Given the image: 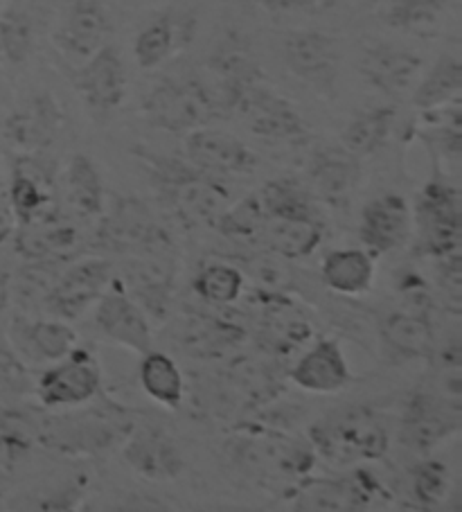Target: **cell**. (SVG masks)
<instances>
[{"instance_id":"obj_28","label":"cell","mask_w":462,"mask_h":512,"mask_svg":"<svg viewBox=\"0 0 462 512\" xmlns=\"http://www.w3.org/2000/svg\"><path fill=\"white\" fill-rule=\"evenodd\" d=\"M395 118V107H375L357 113L343 129V147L357 158L377 154L381 147H386L390 134H393Z\"/></svg>"},{"instance_id":"obj_5","label":"cell","mask_w":462,"mask_h":512,"mask_svg":"<svg viewBox=\"0 0 462 512\" xmlns=\"http://www.w3.org/2000/svg\"><path fill=\"white\" fill-rule=\"evenodd\" d=\"M282 59L293 77L334 100L341 73V46L334 37L318 30L289 32L282 41Z\"/></svg>"},{"instance_id":"obj_41","label":"cell","mask_w":462,"mask_h":512,"mask_svg":"<svg viewBox=\"0 0 462 512\" xmlns=\"http://www.w3.org/2000/svg\"><path fill=\"white\" fill-rule=\"evenodd\" d=\"M246 276L255 282V287L262 289V294H282L293 280L287 262H284L282 255L273 251L253 255L246 262Z\"/></svg>"},{"instance_id":"obj_39","label":"cell","mask_w":462,"mask_h":512,"mask_svg":"<svg viewBox=\"0 0 462 512\" xmlns=\"http://www.w3.org/2000/svg\"><path fill=\"white\" fill-rule=\"evenodd\" d=\"M269 217H312L309 194L293 181H271L257 194Z\"/></svg>"},{"instance_id":"obj_6","label":"cell","mask_w":462,"mask_h":512,"mask_svg":"<svg viewBox=\"0 0 462 512\" xmlns=\"http://www.w3.org/2000/svg\"><path fill=\"white\" fill-rule=\"evenodd\" d=\"M233 113L244 120L251 134L266 140H300L307 136V122L298 109L262 82L246 86L237 95Z\"/></svg>"},{"instance_id":"obj_35","label":"cell","mask_w":462,"mask_h":512,"mask_svg":"<svg viewBox=\"0 0 462 512\" xmlns=\"http://www.w3.org/2000/svg\"><path fill=\"white\" fill-rule=\"evenodd\" d=\"M264 332L278 350L296 348L309 337V323L296 307L289 305L282 294L275 296V305H269L264 312Z\"/></svg>"},{"instance_id":"obj_34","label":"cell","mask_w":462,"mask_h":512,"mask_svg":"<svg viewBox=\"0 0 462 512\" xmlns=\"http://www.w3.org/2000/svg\"><path fill=\"white\" fill-rule=\"evenodd\" d=\"M34 50V23L21 7L0 10V57L14 66L30 59Z\"/></svg>"},{"instance_id":"obj_30","label":"cell","mask_w":462,"mask_h":512,"mask_svg":"<svg viewBox=\"0 0 462 512\" xmlns=\"http://www.w3.org/2000/svg\"><path fill=\"white\" fill-rule=\"evenodd\" d=\"M140 386L151 400L167 409H179L183 402V375L176 361L165 352L149 350L140 361Z\"/></svg>"},{"instance_id":"obj_43","label":"cell","mask_w":462,"mask_h":512,"mask_svg":"<svg viewBox=\"0 0 462 512\" xmlns=\"http://www.w3.org/2000/svg\"><path fill=\"white\" fill-rule=\"evenodd\" d=\"M233 375L239 388L246 391L248 395L260 397L262 393L266 395L273 388V377L266 373V368L255 364V361H239V364L233 368Z\"/></svg>"},{"instance_id":"obj_13","label":"cell","mask_w":462,"mask_h":512,"mask_svg":"<svg viewBox=\"0 0 462 512\" xmlns=\"http://www.w3.org/2000/svg\"><path fill=\"white\" fill-rule=\"evenodd\" d=\"M379 492L375 479L363 481V474H357L350 479L300 481L291 492V501L296 510L352 512L370 508Z\"/></svg>"},{"instance_id":"obj_42","label":"cell","mask_w":462,"mask_h":512,"mask_svg":"<svg viewBox=\"0 0 462 512\" xmlns=\"http://www.w3.org/2000/svg\"><path fill=\"white\" fill-rule=\"evenodd\" d=\"M447 467L435 461L422 463L413 472V497L422 503V506H433V503H440L447 494Z\"/></svg>"},{"instance_id":"obj_2","label":"cell","mask_w":462,"mask_h":512,"mask_svg":"<svg viewBox=\"0 0 462 512\" xmlns=\"http://www.w3.org/2000/svg\"><path fill=\"white\" fill-rule=\"evenodd\" d=\"M151 127L170 134H190L221 118L210 88L201 79H161L142 100Z\"/></svg>"},{"instance_id":"obj_46","label":"cell","mask_w":462,"mask_h":512,"mask_svg":"<svg viewBox=\"0 0 462 512\" xmlns=\"http://www.w3.org/2000/svg\"><path fill=\"white\" fill-rule=\"evenodd\" d=\"M0 10H3V0H0Z\"/></svg>"},{"instance_id":"obj_4","label":"cell","mask_w":462,"mask_h":512,"mask_svg":"<svg viewBox=\"0 0 462 512\" xmlns=\"http://www.w3.org/2000/svg\"><path fill=\"white\" fill-rule=\"evenodd\" d=\"M235 461L248 472L278 479H300L312 470L314 454L298 440L273 429L239 431L233 443Z\"/></svg>"},{"instance_id":"obj_14","label":"cell","mask_w":462,"mask_h":512,"mask_svg":"<svg viewBox=\"0 0 462 512\" xmlns=\"http://www.w3.org/2000/svg\"><path fill=\"white\" fill-rule=\"evenodd\" d=\"M52 199H55L52 167L43 163L39 154H21L14 161L10 192H7L14 217L19 219L21 226L48 217L55 213Z\"/></svg>"},{"instance_id":"obj_31","label":"cell","mask_w":462,"mask_h":512,"mask_svg":"<svg viewBox=\"0 0 462 512\" xmlns=\"http://www.w3.org/2000/svg\"><path fill=\"white\" fill-rule=\"evenodd\" d=\"M458 420L449 416L433 404L431 397H415L413 404L406 411L404 422V440L417 452H429L440 440L447 438L451 431H456Z\"/></svg>"},{"instance_id":"obj_32","label":"cell","mask_w":462,"mask_h":512,"mask_svg":"<svg viewBox=\"0 0 462 512\" xmlns=\"http://www.w3.org/2000/svg\"><path fill=\"white\" fill-rule=\"evenodd\" d=\"M244 330L221 319H190L183 330V346L199 359H215L239 346Z\"/></svg>"},{"instance_id":"obj_1","label":"cell","mask_w":462,"mask_h":512,"mask_svg":"<svg viewBox=\"0 0 462 512\" xmlns=\"http://www.w3.org/2000/svg\"><path fill=\"white\" fill-rule=\"evenodd\" d=\"M309 438L316 452L334 465L372 463L388 452V431L375 413L361 406L318 420Z\"/></svg>"},{"instance_id":"obj_7","label":"cell","mask_w":462,"mask_h":512,"mask_svg":"<svg viewBox=\"0 0 462 512\" xmlns=\"http://www.w3.org/2000/svg\"><path fill=\"white\" fill-rule=\"evenodd\" d=\"M73 86L93 116L106 118L113 113L127 97V68L118 50L104 43L75 70Z\"/></svg>"},{"instance_id":"obj_12","label":"cell","mask_w":462,"mask_h":512,"mask_svg":"<svg viewBox=\"0 0 462 512\" xmlns=\"http://www.w3.org/2000/svg\"><path fill=\"white\" fill-rule=\"evenodd\" d=\"M424 68L422 57L413 50L375 43L363 50L359 70L370 86L390 100H402L413 91Z\"/></svg>"},{"instance_id":"obj_36","label":"cell","mask_w":462,"mask_h":512,"mask_svg":"<svg viewBox=\"0 0 462 512\" xmlns=\"http://www.w3.org/2000/svg\"><path fill=\"white\" fill-rule=\"evenodd\" d=\"M194 291L215 305H230L242 296L244 291V273L230 264H206L194 278Z\"/></svg>"},{"instance_id":"obj_18","label":"cell","mask_w":462,"mask_h":512,"mask_svg":"<svg viewBox=\"0 0 462 512\" xmlns=\"http://www.w3.org/2000/svg\"><path fill=\"white\" fill-rule=\"evenodd\" d=\"M122 456L133 472L151 481L176 479L183 470L179 447L158 427H140L131 431Z\"/></svg>"},{"instance_id":"obj_21","label":"cell","mask_w":462,"mask_h":512,"mask_svg":"<svg viewBox=\"0 0 462 512\" xmlns=\"http://www.w3.org/2000/svg\"><path fill=\"white\" fill-rule=\"evenodd\" d=\"M133 296L145 307L151 316L163 319L170 310V300L174 294V267L170 260H165L163 251L145 253L127 264L124 269Z\"/></svg>"},{"instance_id":"obj_20","label":"cell","mask_w":462,"mask_h":512,"mask_svg":"<svg viewBox=\"0 0 462 512\" xmlns=\"http://www.w3.org/2000/svg\"><path fill=\"white\" fill-rule=\"evenodd\" d=\"M350 368L343 357L339 341L321 339L298 359L291 368V379L302 391L309 393H336L350 382Z\"/></svg>"},{"instance_id":"obj_45","label":"cell","mask_w":462,"mask_h":512,"mask_svg":"<svg viewBox=\"0 0 462 512\" xmlns=\"http://www.w3.org/2000/svg\"><path fill=\"white\" fill-rule=\"evenodd\" d=\"M12 224L14 213L10 208V201H3V194H0V240H5V237L12 233Z\"/></svg>"},{"instance_id":"obj_9","label":"cell","mask_w":462,"mask_h":512,"mask_svg":"<svg viewBox=\"0 0 462 512\" xmlns=\"http://www.w3.org/2000/svg\"><path fill=\"white\" fill-rule=\"evenodd\" d=\"M102 375L88 352L73 350L59 359L55 368H48L37 384V395L48 409H73L82 406L100 393Z\"/></svg>"},{"instance_id":"obj_33","label":"cell","mask_w":462,"mask_h":512,"mask_svg":"<svg viewBox=\"0 0 462 512\" xmlns=\"http://www.w3.org/2000/svg\"><path fill=\"white\" fill-rule=\"evenodd\" d=\"M183 34L181 21H176L172 14H161L158 19L145 25L136 37V43H133V55H136L138 66L142 70L161 66L181 46Z\"/></svg>"},{"instance_id":"obj_10","label":"cell","mask_w":462,"mask_h":512,"mask_svg":"<svg viewBox=\"0 0 462 512\" xmlns=\"http://www.w3.org/2000/svg\"><path fill=\"white\" fill-rule=\"evenodd\" d=\"M102 244L115 251L158 253L170 246V240L149 208L138 199H120L115 208L104 217L100 228Z\"/></svg>"},{"instance_id":"obj_40","label":"cell","mask_w":462,"mask_h":512,"mask_svg":"<svg viewBox=\"0 0 462 512\" xmlns=\"http://www.w3.org/2000/svg\"><path fill=\"white\" fill-rule=\"evenodd\" d=\"M266 213L262 208V201L257 194L248 199L237 201L235 206H228V210L221 215L217 228L228 237L235 240H255L262 235Z\"/></svg>"},{"instance_id":"obj_26","label":"cell","mask_w":462,"mask_h":512,"mask_svg":"<svg viewBox=\"0 0 462 512\" xmlns=\"http://www.w3.org/2000/svg\"><path fill=\"white\" fill-rule=\"evenodd\" d=\"M381 339L393 355L402 359L429 357L433 350V328L429 316L395 312L381 321Z\"/></svg>"},{"instance_id":"obj_17","label":"cell","mask_w":462,"mask_h":512,"mask_svg":"<svg viewBox=\"0 0 462 512\" xmlns=\"http://www.w3.org/2000/svg\"><path fill=\"white\" fill-rule=\"evenodd\" d=\"M95 319L97 328L113 343H120V346L138 352V355H145L151 350V328L147 316L122 289L111 285L106 287L100 300H97Z\"/></svg>"},{"instance_id":"obj_25","label":"cell","mask_w":462,"mask_h":512,"mask_svg":"<svg viewBox=\"0 0 462 512\" xmlns=\"http://www.w3.org/2000/svg\"><path fill=\"white\" fill-rule=\"evenodd\" d=\"M323 282L343 296L366 294L375 280V260L363 249H341L327 253L321 269Z\"/></svg>"},{"instance_id":"obj_29","label":"cell","mask_w":462,"mask_h":512,"mask_svg":"<svg viewBox=\"0 0 462 512\" xmlns=\"http://www.w3.org/2000/svg\"><path fill=\"white\" fill-rule=\"evenodd\" d=\"M102 176L86 154H75L66 167V206L77 217L91 219L102 215Z\"/></svg>"},{"instance_id":"obj_8","label":"cell","mask_w":462,"mask_h":512,"mask_svg":"<svg viewBox=\"0 0 462 512\" xmlns=\"http://www.w3.org/2000/svg\"><path fill=\"white\" fill-rule=\"evenodd\" d=\"M66 127V113L57 97L43 91L25 100L7 116L3 136L21 154H41L59 138Z\"/></svg>"},{"instance_id":"obj_44","label":"cell","mask_w":462,"mask_h":512,"mask_svg":"<svg viewBox=\"0 0 462 512\" xmlns=\"http://www.w3.org/2000/svg\"><path fill=\"white\" fill-rule=\"evenodd\" d=\"M255 3L273 16H298L321 14L332 5V0H255Z\"/></svg>"},{"instance_id":"obj_15","label":"cell","mask_w":462,"mask_h":512,"mask_svg":"<svg viewBox=\"0 0 462 512\" xmlns=\"http://www.w3.org/2000/svg\"><path fill=\"white\" fill-rule=\"evenodd\" d=\"M111 285V264L106 260H84L70 267L48 291L46 305L59 319L70 321L86 312Z\"/></svg>"},{"instance_id":"obj_19","label":"cell","mask_w":462,"mask_h":512,"mask_svg":"<svg viewBox=\"0 0 462 512\" xmlns=\"http://www.w3.org/2000/svg\"><path fill=\"white\" fill-rule=\"evenodd\" d=\"M411 237V208L399 194H381L366 203L361 215V240L375 253L404 246Z\"/></svg>"},{"instance_id":"obj_37","label":"cell","mask_w":462,"mask_h":512,"mask_svg":"<svg viewBox=\"0 0 462 512\" xmlns=\"http://www.w3.org/2000/svg\"><path fill=\"white\" fill-rule=\"evenodd\" d=\"M25 341L41 359L59 361L77 346V334L64 321H37L25 328Z\"/></svg>"},{"instance_id":"obj_16","label":"cell","mask_w":462,"mask_h":512,"mask_svg":"<svg viewBox=\"0 0 462 512\" xmlns=\"http://www.w3.org/2000/svg\"><path fill=\"white\" fill-rule=\"evenodd\" d=\"M109 32L111 21L100 0H73L52 39L64 55L86 61L104 46Z\"/></svg>"},{"instance_id":"obj_3","label":"cell","mask_w":462,"mask_h":512,"mask_svg":"<svg viewBox=\"0 0 462 512\" xmlns=\"http://www.w3.org/2000/svg\"><path fill=\"white\" fill-rule=\"evenodd\" d=\"M154 161L156 176L170 190L174 206L185 222L192 226H215L230 206V192L206 172H192L170 158L149 156Z\"/></svg>"},{"instance_id":"obj_47","label":"cell","mask_w":462,"mask_h":512,"mask_svg":"<svg viewBox=\"0 0 462 512\" xmlns=\"http://www.w3.org/2000/svg\"><path fill=\"white\" fill-rule=\"evenodd\" d=\"M0 64H3V57H0Z\"/></svg>"},{"instance_id":"obj_23","label":"cell","mask_w":462,"mask_h":512,"mask_svg":"<svg viewBox=\"0 0 462 512\" xmlns=\"http://www.w3.org/2000/svg\"><path fill=\"white\" fill-rule=\"evenodd\" d=\"M309 176H312L316 194L332 203H339L348 199L350 192L357 188L361 165L359 158L345 147H327L314 156Z\"/></svg>"},{"instance_id":"obj_11","label":"cell","mask_w":462,"mask_h":512,"mask_svg":"<svg viewBox=\"0 0 462 512\" xmlns=\"http://www.w3.org/2000/svg\"><path fill=\"white\" fill-rule=\"evenodd\" d=\"M185 156L206 174H248L257 167V156L237 136L228 131L199 127L185 134Z\"/></svg>"},{"instance_id":"obj_27","label":"cell","mask_w":462,"mask_h":512,"mask_svg":"<svg viewBox=\"0 0 462 512\" xmlns=\"http://www.w3.org/2000/svg\"><path fill=\"white\" fill-rule=\"evenodd\" d=\"M462 91V64L453 55H442L431 66L420 82L415 84L411 102L420 111L447 107V104L460 102Z\"/></svg>"},{"instance_id":"obj_22","label":"cell","mask_w":462,"mask_h":512,"mask_svg":"<svg viewBox=\"0 0 462 512\" xmlns=\"http://www.w3.org/2000/svg\"><path fill=\"white\" fill-rule=\"evenodd\" d=\"M260 240L266 249L284 260H300L312 255L323 240V226L312 217H269L266 215Z\"/></svg>"},{"instance_id":"obj_24","label":"cell","mask_w":462,"mask_h":512,"mask_svg":"<svg viewBox=\"0 0 462 512\" xmlns=\"http://www.w3.org/2000/svg\"><path fill=\"white\" fill-rule=\"evenodd\" d=\"M21 228L19 251L32 260L68 258L79 244L77 228L55 213L37 219V222L23 224Z\"/></svg>"},{"instance_id":"obj_38","label":"cell","mask_w":462,"mask_h":512,"mask_svg":"<svg viewBox=\"0 0 462 512\" xmlns=\"http://www.w3.org/2000/svg\"><path fill=\"white\" fill-rule=\"evenodd\" d=\"M442 10L444 0H388L384 21L395 30L420 32L433 28Z\"/></svg>"}]
</instances>
